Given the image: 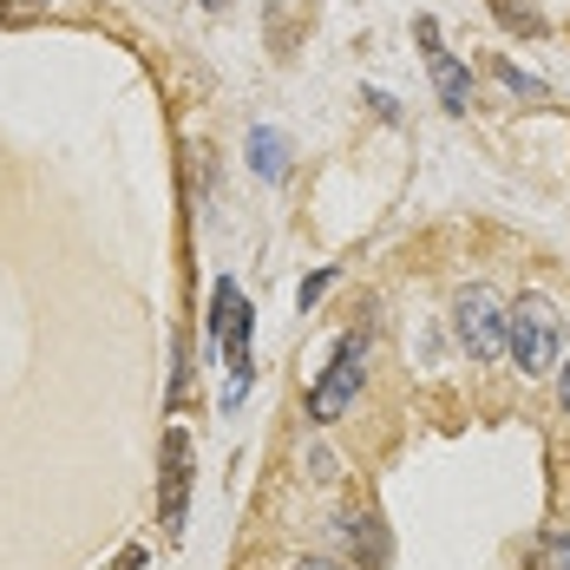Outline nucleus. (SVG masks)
Listing matches in <instances>:
<instances>
[{
	"label": "nucleus",
	"mask_w": 570,
	"mask_h": 570,
	"mask_svg": "<svg viewBox=\"0 0 570 570\" xmlns=\"http://www.w3.org/2000/svg\"><path fill=\"white\" fill-rule=\"evenodd\" d=\"M249 328H256V315H249V302L236 295V283H217L210 288V342L224 347L229 361V394L224 406H236V400L249 394V374H256V361H249Z\"/></svg>",
	"instance_id": "2"
},
{
	"label": "nucleus",
	"mask_w": 570,
	"mask_h": 570,
	"mask_svg": "<svg viewBox=\"0 0 570 570\" xmlns=\"http://www.w3.org/2000/svg\"><path fill=\"white\" fill-rule=\"evenodd\" d=\"M184 492H190V440L184 433H165V531H184Z\"/></svg>",
	"instance_id": "6"
},
{
	"label": "nucleus",
	"mask_w": 570,
	"mask_h": 570,
	"mask_svg": "<svg viewBox=\"0 0 570 570\" xmlns=\"http://www.w3.org/2000/svg\"><path fill=\"white\" fill-rule=\"evenodd\" d=\"M249 171L263 177V184H283L288 177V138L283 131H269V125L249 131Z\"/></svg>",
	"instance_id": "7"
},
{
	"label": "nucleus",
	"mask_w": 570,
	"mask_h": 570,
	"mask_svg": "<svg viewBox=\"0 0 570 570\" xmlns=\"http://www.w3.org/2000/svg\"><path fill=\"white\" fill-rule=\"evenodd\" d=\"M558 400H564V413H570V367L558 374Z\"/></svg>",
	"instance_id": "13"
},
{
	"label": "nucleus",
	"mask_w": 570,
	"mask_h": 570,
	"mask_svg": "<svg viewBox=\"0 0 570 570\" xmlns=\"http://www.w3.org/2000/svg\"><path fill=\"white\" fill-rule=\"evenodd\" d=\"M505 308H512V302H499L485 283L459 288L453 335H459V347H465L472 361H499V354H505Z\"/></svg>",
	"instance_id": "3"
},
{
	"label": "nucleus",
	"mask_w": 570,
	"mask_h": 570,
	"mask_svg": "<svg viewBox=\"0 0 570 570\" xmlns=\"http://www.w3.org/2000/svg\"><path fill=\"white\" fill-rule=\"evenodd\" d=\"M40 13H47V0H0V20H13V27L20 20H40Z\"/></svg>",
	"instance_id": "11"
},
{
	"label": "nucleus",
	"mask_w": 570,
	"mask_h": 570,
	"mask_svg": "<svg viewBox=\"0 0 570 570\" xmlns=\"http://www.w3.org/2000/svg\"><path fill=\"white\" fill-rule=\"evenodd\" d=\"M342 538L367 558V564H381V558H387V538H381V524H374V518H342Z\"/></svg>",
	"instance_id": "8"
},
{
	"label": "nucleus",
	"mask_w": 570,
	"mask_h": 570,
	"mask_svg": "<svg viewBox=\"0 0 570 570\" xmlns=\"http://www.w3.org/2000/svg\"><path fill=\"white\" fill-rule=\"evenodd\" d=\"M531 564L538 570H570V531H544L538 551H531Z\"/></svg>",
	"instance_id": "9"
},
{
	"label": "nucleus",
	"mask_w": 570,
	"mask_h": 570,
	"mask_svg": "<svg viewBox=\"0 0 570 570\" xmlns=\"http://www.w3.org/2000/svg\"><path fill=\"white\" fill-rule=\"evenodd\" d=\"M361 367H367V335H361V328H347L342 342H335L328 374L308 387V413H315V420H342L347 400L361 394Z\"/></svg>",
	"instance_id": "4"
},
{
	"label": "nucleus",
	"mask_w": 570,
	"mask_h": 570,
	"mask_svg": "<svg viewBox=\"0 0 570 570\" xmlns=\"http://www.w3.org/2000/svg\"><path fill=\"white\" fill-rule=\"evenodd\" d=\"M295 570H342V564H322V558H308V564H295Z\"/></svg>",
	"instance_id": "14"
},
{
	"label": "nucleus",
	"mask_w": 570,
	"mask_h": 570,
	"mask_svg": "<svg viewBox=\"0 0 570 570\" xmlns=\"http://www.w3.org/2000/svg\"><path fill=\"white\" fill-rule=\"evenodd\" d=\"M413 33H420V47H426V66H433V86H440V106L446 112H465L472 106V72L446 53V40H440V20H413Z\"/></svg>",
	"instance_id": "5"
},
{
	"label": "nucleus",
	"mask_w": 570,
	"mask_h": 570,
	"mask_svg": "<svg viewBox=\"0 0 570 570\" xmlns=\"http://www.w3.org/2000/svg\"><path fill=\"white\" fill-rule=\"evenodd\" d=\"M328 288H335V269H315V276H308V283L295 288V302H302V308H315V302H322V295H328Z\"/></svg>",
	"instance_id": "10"
},
{
	"label": "nucleus",
	"mask_w": 570,
	"mask_h": 570,
	"mask_svg": "<svg viewBox=\"0 0 570 570\" xmlns=\"http://www.w3.org/2000/svg\"><path fill=\"white\" fill-rule=\"evenodd\" d=\"M505 354L518 361V374H551L564 354V315L544 295H518L505 308Z\"/></svg>",
	"instance_id": "1"
},
{
	"label": "nucleus",
	"mask_w": 570,
	"mask_h": 570,
	"mask_svg": "<svg viewBox=\"0 0 570 570\" xmlns=\"http://www.w3.org/2000/svg\"><path fill=\"white\" fill-rule=\"evenodd\" d=\"M499 79H505L512 92H524V99H544V86H538L531 72H518V66H499Z\"/></svg>",
	"instance_id": "12"
}]
</instances>
